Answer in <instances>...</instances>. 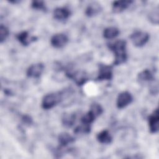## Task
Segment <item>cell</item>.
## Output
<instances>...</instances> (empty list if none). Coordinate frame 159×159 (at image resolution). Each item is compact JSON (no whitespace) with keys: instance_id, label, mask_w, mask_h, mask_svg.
I'll return each instance as SVG.
<instances>
[{"instance_id":"cell-9","label":"cell","mask_w":159,"mask_h":159,"mask_svg":"<svg viewBox=\"0 0 159 159\" xmlns=\"http://www.w3.org/2000/svg\"><path fill=\"white\" fill-rule=\"evenodd\" d=\"M148 120L150 132L152 134L158 132L159 127V115L158 109H156L149 116Z\"/></svg>"},{"instance_id":"cell-6","label":"cell","mask_w":159,"mask_h":159,"mask_svg":"<svg viewBox=\"0 0 159 159\" xmlns=\"http://www.w3.org/2000/svg\"><path fill=\"white\" fill-rule=\"evenodd\" d=\"M68 37L62 33L54 34L50 39L51 45L56 48H61L65 47L68 43Z\"/></svg>"},{"instance_id":"cell-7","label":"cell","mask_w":159,"mask_h":159,"mask_svg":"<svg viewBox=\"0 0 159 159\" xmlns=\"http://www.w3.org/2000/svg\"><path fill=\"white\" fill-rule=\"evenodd\" d=\"M44 70V65L42 63H37L31 65L27 70L26 75L29 78H37L43 73Z\"/></svg>"},{"instance_id":"cell-14","label":"cell","mask_w":159,"mask_h":159,"mask_svg":"<svg viewBox=\"0 0 159 159\" xmlns=\"http://www.w3.org/2000/svg\"><path fill=\"white\" fill-rule=\"evenodd\" d=\"M58 141L61 147H66L75 142V138L68 132L60 133L58 137Z\"/></svg>"},{"instance_id":"cell-2","label":"cell","mask_w":159,"mask_h":159,"mask_svg":"<svg viewBox=\"0 0 159 159\" xmlns=\"http://www.w3.org/2000/svg\"><path fill=\"white\" fill-rule=\"evenodd\" d=\"M61 99V94L58 93H51L45 95L42 101V107L48 110L53 107Z\"/></svg>"},{"instance_id":"cell-13","label":"cell","mask_w":159,"mask_h":159,"mask_svg":"<svg viewBox=\"0 0 159 159\" xmlns=\"http://www.w3.org/2000/svg\"><path fill=\"white\" fill-rule=\"evenodd\" d=\"M29 34L27 31H22L16 35V38L22 45L27 46L36 39V37H29Z\"/></svg>"},{"instance_id":"cell-8","label":"cell","mask_w":159,"mask_h":159,"mask_svg":"<svg viewBox=\"0 0 159 159\" xmlns=\"http://www.w3.org/2000/svg\"><path fill=\"white\" fill-rule=\"evenodd\" d=\"M113 73L112 68L110 65H101L99 68L98 75L97 80L99 81L102 80H110L112 78Z\"/></svg>"},{"instance_id":"cell-15","label":"cell","mask_w":159,"mask_h":159,"mask_svg":"<svg viewBox=\"0 0 159 159\" xmlns=\"http://www.w3.org/2000/svg\"><path fill=\"white\" fill-rule=\"evenodd\" d=\"M97 140L102 144H109L111 143L112 138L107 130H103L99 132L96 136Z\"/></svg>"},{"instance_id":"cell-18","label":"cell","mask_w":159,"mask_h":159,"mask_svg":"<svg viewBox=\"0 0 159 159\" xmlns=\"http://www.w3.org/2000/svg\"><path fill=\"white\" fill-rule=\"evenodd\" d=\"M96 118L97 117L94 115V114L89 110L81 118V122L83 124L91 125Z\"/></svg>"},{"instance_id":"cell-25","label":"cell","mask_w":159,"mask_h":159,"mask_svg":"<svg viewBox=\"0 0 159 159\" xmlns=\"http://www.w3.org/2000/svg\"><path fill=\"white\" fill-rule=\"evenodd\" d=\"M22 120H23V122L27 124V125H30L32 123V118L28 116V115H24L23 116L22 118Z\"/></svg>"},{"instance_id":"cell-20","label":"cell","mask_w":159,"mask_h":159,"mask_svg":"<svg viewBox=\"0 0 159 159\" xmlns=\"http://www.w3.org/2000/svg\"><path fill=\"white\" fill-rule=\"evenodd\" d=\"M148 19L151 23L158 25L159 23V9L158 7L155 8L148 14Z\"/></svg>"},{"instance_id":"cell-19","label":"cell","mask_w":159,"mask_h":159,"mask_svg":"<svg viewBox=\"0 0 159 159\" xmlns=\"http://www.w3.org/2000/svg\"><path fill=\"white\" fill-rule=\"evenodd\" d=\"M138 79L141 81H150L153 80V76L149 70L145 69L138 74Z\"/></svg>"},{"instance_id":"cell-22","label":"cell","mask_w":159,"mask_h":159,"mask_svg":"<svg viewBox=\"0 0 159 159\" xmlns=\"http://www.w3.org/2000/svg\"><path fill=\"white\" fill-rule=\"evenodd\" d=\"M91 131L90 125H86L81 124V125L76 127L74 130L76 134H89Z\"/></svg>"},{"instance_id":"cell-11","label":"cell","mask_w":159,"mask_h":159,"mask_svg":"<svg viewBox=\"0 0 159 159\" xmlns=\"http://www.w3.org/2000/svg\"><path fill=\"white\" fill-rule=\"evenodd\" d=\"M132 1L129 0H121L115 1L112 4V8L113 12L116 13H119L126 9L132 3Z\"/></svg>"},{"instance_id":"cell-24","label":"cell","mask_w":159,"mask_h":159,"mask_svg":"<svg viewBox=\"0 0 159 159\" xmlns=\"http://www.w3.org/2000/svg\"><path fill=\"white\" fill-rule=\"evenodd\" d=\"M90 111H91L94 115L98 117L101 116L103 112V109L99 104L94 103L90 107Z\"/></svg>"},{"instance_id":"cell-16","label":"cell","mask_w":159,"mask_h":159,"mask_svg":"<svg viewBox=\"0 0 159 159\" xmlns=\"http://www.w3.org/2000/svg\"><path fill=\"white\" fill-rule=\"evenodd\" d=\"M76 115L75 113H65L63 114L61 122L63 125L66 127H71L75 122Z\"/></svg>"},{"instance_id":"cell-12","label":"cell","mask_w":159,"mask_h":159,"mask_svg":"<svg viewBox=\"0 0 159 159\" xmlns=\"http://www.w3.org/2000/svg\"><path fill=\"white\" fill-rule=\"evenodd\" d=\"M101 9L102 8L99 3L97 2H93L87 6L85 10V14L88 17H93L99 14Z\"/></svg>"},{"instance_id":"cell-23","label":"cell","mask_w":159,"mask_h":159,"mask_svg":"<svg viewBox=\"0 0 159 159\" xmlns=\"http://www.w3.org/2000/svg\"><path fill=\"white\" fill-rule=\"evenodd\" d=\"M9 30L7 27L1 24L0 25V42L2 43L8 37Z\"/></svg>"},{"instance_id":"cell-3","label":"cell","mask_w":159,"mask_h":159,"mask_svg":"<svg viewBox=\"0 0 159 159\" xmlns=\"http://www.w3.org/2000/svg\"><path fill=\"white\" fill-rule=\"evenodd\" d=\"M130 38L134 45L137 47H141L148 42L150 35L146 32L135 31L130 35Z\"/></svg>"},{"instance_id":"cell-17","label":"cell","mask_w":159,"mask_h":159,"mask_svg":"<svg viewBox=\"0 0 159 159\" xmlns=\"http://www.w3.org/2000/svg\"><path fill=\"white\" fill-rule=\"evenodd\" d=\"M120 33L119 30L115 27H109L103 31V37L106 39H113L117 37Z\"/></svg>"},{"instance_id":"cell-10","label":"cell","mask_w":159,"mask_h":159,"mask_svg":"<svg viewBox=\"0 0 159 159\" xmlns=\"http://www.w3.org/2000/svg\"><path fill=\"white\" fill-rule=\"evenodd\" d=\"M71 14L69 9L65 7H57L54 9L53 12V17L58 20H64L67 19Z\"/></svg>"},{"instance_id":"cell-4","label":"cell","mask_w":159,"mask_h":159,"mask_svg":"<svg viewBox=\"0 0 159 159\" xmlns=\"http://www.w3.org/2000/svg\"><path fill=\"white\" fill-rule=\"evenodd\" d=\"M133 100L132 95L129 91H123L119 94L117 100L116 106L119 109H123L130 104Z\"/></svg>"},{"instance_id":"cell-5","label":"cell","mask_w":159,"mask_h":159,"mask_svg":"<svg viewBox=\"0 0 159 159\" xmlns=\"http://www.w3.org/2000/svg\"><path fill=\"white\" fill-rule=\"evenodd\" d=\"M66 75L73 80L78 86H82L88 81V75L86 72L83 71H77L75 72H67Z\"/></svg>"},{"instance_id":"cell-21","label":"cell","mask_w":159,"mask_h":159,"mask_svg":"<svg viewBox=\"0 0 159 159\" xmlns=\"http://www.w3.org/2000/svg\"><path fill=\"white\" fill-rule=\"evenodd\" d=\"M31 7L39 11H45L46 10V6L44 1H39V0H34L32 1L31 2Z\"/></svg>"},{"instance_id":"cell-1","label":"cell","mask_w":159,"mask_h":159,"mask_svg":"<svg viewBox=\"0 0 159 159\" xmlns=\"http://www.w3.org/2000/svg\"><path fill=\"white\" fill-rule=\"evenodd\" d=\"M126 45V42L124 40H118L113 43H108L109 49L114 53L115 56L114 65H119L124 63L127 60Z\"/></svg>"}]
</instances>
